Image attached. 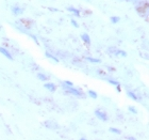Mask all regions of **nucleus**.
<instances>
[{
    "label": "nucleus",
    "mask_w": 149,
    "mask_h": 140,
    "mask_svg": "<svg viewBox=\"0 0 149 140\" xmlns=\"http://www.w3.org/2000/svg\"><path fill=\"white\" fill-rule=\"evenodd\" d=\"M119 20H120V18L117 17V16H113V17H111V22L113 23V24H116V23H118Z\"/></svg>",
    "instance_id": "obj_13"
},
{
    "label": "nucleus",
    "mask_w": 149,
    "mask_h": 140,
    "mask_svg": "<svg viewBox=\"0 0 149 140\" xmlns=\"http://www.w3.org/2000/svg\"><path fill=\"white\" fill-rule=\"evenodd\" d=\"M127 94H128V96L131 97L132 100H134V101H139V98H137V96H136V95H135V94L133 93V92H131V91H128Z\"/></svg>",
    "instance_id": "obj_8"
},
{
    "label": "nucleus",
    "mask_w": 149,
    "mask_h": 140,
    "mask_svg": "<svg viewBox=\"0 0 149 140\" xmlns=\"http://www.w3.org/2000/svg\"><path fill=\"white\" fill-rule=\"evenodd\" d=\"M126 139H130V140H134V137H132V136H129V137H126Z\"/></svg>",
    "instance_id": "obj_20"
},
{
    "label": "nucleus",
    "mask_w": 149,
    "mask_h": 140,
    "mask_svg": "<svg viewBox=\"0 0 149 140\" xmlns=\"http://www.w3.org/2000/svg\"><path fill=\"white\" fill-rule=\"evenodd\" d=\"M63 87L65 88V90L67 92H69L70 94H74L76 96H82V93H81L80 91H78L77 89H74L72 87H68V86H66V84H63Z\"/></svg>",
    "instance_id": "obj_1"
},
{
    "label": "nucleus",
    "mask_w": 149,
    "mask_h": 140,
    "mask_svg": "<svg viewBox=\"0 0 149 140\" xmlns=\"http://www.w3.org/2000/svg\"><path fill=\"white\" fill-rule=\"evenodd\" d=\"M64 84L68 86V87H72V82H70V81H65V82H64Z\"/></svg>",
    "instance_id": "obj_19"
},
{
    "label": "nucleus",
    "mask_w": 149,
    "mask_h": 140,
    "mask_svg": "<svg viewBox=\"0 0 149 140\" xmlns=\"http://www.w3.org/2000/svg\"><path fill=\"white\" fill-rule=\"evenodd\" d=\"M110 131H111L112 133H115V134H117V135H119L121 133L120 129H117V128H113V127L110 128Z\"/></svg>",
    "instance_id": "obj_15"
},
{
    "label": "nucleus",
    "mask_w": 149,
    "mask_h": 140,
    "mask_svg": "<svg viewBox=\"0 0 149 140\" xmlns=\"http://www.w3.org/2000/svg\"><path fill=\"white\" fill-rule=\"evenodd\" d=\"M132 1H136V0H132Z\"/></svg>",
    "instance_id": "obj_21"
},
{
    "label": "nucleus",
    "mask_w": 149,
    "mask_h": 140,
    "mask_svg": "<svg viewBox=\"0 0 149 140\" xmlns=\"http://www.w3.org/2000/svg\"><path fill=\"white\" fill-rule=\"evenodd\" d=\"M81 39H82L86 44L91 43V39H90V37H88V34H86V33H83V34L81 35Z\"/></svg>",
    "instance_id": "obj_7"
},
{
    "label": "nucleus",
    "mask_w": 149,
    "mask_h": 140,
    "mask_svg": "<svg viewBox=\"0 0 149 140\" xmlns=\"http://www.w3.org/2000/svg\"><path fill=\"white\" fill-rule=\"evenodd\" d=\"M0 53H2L4 57H6V58H8L9 60H12L13 59V57L11 56V53H10L9 51H8V50L4 48V47H0Z\"/></svg>",
    "instance_id": "obj_3"
},
{
    "label": "nucleus",
    "mask_w": 149,
    "mask_h": 140,
    "mask_svg": "<svg viewBox=\"0 0 149 140\" xmlns=\"http://www.w3.org/2000/svg\"><path fill=\"white\" fill-rule=\"evenodd\" d=\"M69 12H72L76 16H80V11L77 9H74V6H68V9H67Z\"/></svg>",
    "instance_id": "obj_6"
},
{
    "label": "nucleus",
    "mask_w": 149,
    "mask_h": 140,
    "mask_svg": "<svg viewBox=\"0 0 149 140\" xmlns=\"http://www.w3.org/2000/svg\"><path fill=\"white\" fill-rule=\"evenodd\" d=\"M108 81H109L110 84H114V86H117V84H119V82H118V81H116V80H112V79H108Z\"/></svg>",
    "instance_id": "obj_16"
},
{
    "label": "nucleus",
    "mask_w": 149,
    "mask_h": 140,
    "mask_svg": "<svg viewBox=\"0 0 149 140\" xmlns=\"http://www.w3.org/2000/svg\"><path fill=\"white\" fill-rule=\"evenodd\" d=\"M45 88L48 89L49 91H51V92H54V91H56V84H51V82H49V84H45Z\"/></svg>",
    "instance_id": "obj_5"
},
{
    "label": "nucleus",
    "mask_w": 149,
    "mask_h": 140,
    "mask_svg": "<svg viewBox=\"0 0 149 140\" xmlns=\"http://www.w3.org/2000/svg\"><path fill=\"white\" fill-rule=\"evenodd\" d=\"M12 12H13V14H15V15H20V14H22L24 10H22V8H19V6H13Z\"/></svg>",
    "instance_id": "obj_4"
},
{
    "label": "nucleus",
    "mask_w": 149,
    "mask_h": 140,
    "mask_svg": "<svg viewBox=\"0 0 149 140\" xmlns=\"http://www.w3.org/2000/svg\"><path fill=\"white\" fill-rule=\"evenodd\" d=\"M129 110H130L131 112H133V113H137V110L136 109H134L133 107H129Z\"/></svg>",
    "instance_id": "obj_17"
},
{
    "label": "nucleus",
    "mask_w": 149,
    "mask_h": 140,
    "mask_svg": "<svg viewBox=\"0 0 149 140\" xmlns=\"http://www.w3.org/2000/svg\"><path fill=\"white\" fill-rule=\"evenodd\" d=\"M46 56L48 57V58H50V59H52L54 62H59V59H58V58H56L54 56H52V55H50L49 53H46Z\"/></svg>",
    "instance_id": "obj_10"
},
{
    "label": "nucleus",
    "mask_w": 149,
    "mask_h": 140,
    "mask_svg": "<svg viewBox=\"0 0 149 140\" xmlns=\"http://www.w3.org/2000/svg\"><path fill=\"white\" fill-rule=\"evenodd\" d=\"M88 95H90L91 97H93L94 100H95V98H97V93L95 92V91L90 90V91H88Z\"/></svg>",
    "instance_id": "obj_11"
},
{
    "label": "nucleus",
    "mask_w": 149,
    "mask_h": 140,
    "mask_svg": "<svg viewBox=\"0 0 149 140\" xmlns=\"http://www.w3.org/2000/svg\"><path fill=\"white\" fill-rule=\"evenodd\" d=\"M72 26H74V27H76V28H78V27H79V25L77 24V22H76V20H74V19L72 20Z\"/></svg>",
    "instance_id": "obj_18"
},
{
    "label": "nucleus",
    "mask_w": 149,
    "mask_h": 140,
    "mask_svg": "<svg viewBox=\"0 0 149 140\" xmlns=\"http://www.w3.org/2000/svg\"><path fill=\"white\" fill-rule=\"evenodd\" d=\"M37 77L40 78V80H43V81H46L47 79H48V78H47V76H45L44 74H38V75H37Z\"/></svg>",
    "instance_id": "obj_14"
},
{
    "label": "nucleus",
    "mask_w": 149,
    "mask_h": 140,
    "mask_svg": "<svg viewBox=\"0 0 149 140\" xmlns=\"http://www.w3.org/2000/svg\"><path fill=\"white\" fill-rule=\"evenodd\" d=\"M116 55H119V56L121 57H126L127 56V53H126V51H124V50H116Z\"/></svg>",
    "instance_id": "obj_12"
},
{
    "label": "nucleus",
    "mask_w": 149,
    "mask_h": 140,
    "mask_svg": "<svg viewBox=\"0 0 149 140\" xmlns=\"http://www.w3.org/2000/svg\"><path fill=\"white\" fill-rule=\"evenodd\" d=\"M86 60L87 61H90V62H93V63H99L100 62L99 59H96V58H91V57H86Z\"/></svg>",
    "instance_id": "obj_9"
},
{
    "label": "nucleus",
    "mask_w": 149,
    "mask_h": 140,
    "mask_svg": "<svg viewBox=\"0 0 149 140\" xmlns=\"http://www.w3.org/2000/svg\"><path fill=\"white\" fill-rule=\"evenodd\" d=\"M95 115H96L97 118L100 119V120H102V121H107V120H108V117H107L106 113L102 111H100V110H96V111H95Z\"/></svg>",
    "instance_id": "obj_2"
}]
</instances>
